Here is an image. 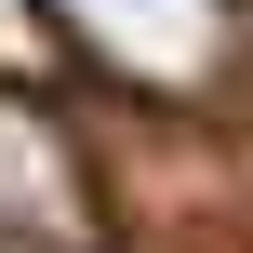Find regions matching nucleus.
I'll return each instance as SVG.
<instances>
[{"mask_svg": "<svg viewBox=\"0 0 253 253\" xmlns=\"http://www.w3.org/2000/svg\"><path fill=\"white\" fill-rule=\"evenodd\" d=\"M53 27L67 67H93L107 93L133 107H213L253 53V13L240 0H27Z\"/></svg>", "mask_w": 253, "mask_h": 253, "instance_id": "obj_1", "label": "nucleus"}, {"mask_svg": "<svg viewBox=\"0 0 253 253\" xmlns=\"http://www.w3.org/2000/svg\"><path fill=\"white\" fill-rule=\"evenodd\" d=\"M93 240H107V200H93L67 107L0 80V253H93Z\"/></svg>", "mask_w": 253, "mask_h": 253, "instance_id": "obj_2", "label": "nucleus"}, {"mask_svg": "<svg viewBox=\"0 0 253 253\" xmlns=\"http://www.w3.org/2000/svg\"><path fill=\"white\" fill-rule=\"evenodd\" d=\"M93 253H107V240H93Z\"/></svg>", "mask_w": 253, "mask_h": 253, "instance_id": "obj_3", "label": "nucleus"}]
</instances>
